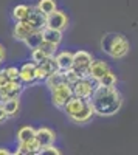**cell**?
<instances>
[{"mask_svg":"<svg viewBox=\"0 0 138 155\" xmlns=\"http://www.w3.org/2000/svg\"><path fill=\"white\" fill-rule=\"evenodd\" d=\"M89 101L95 110V115L98 116H113L123 107V95L117 85L107 87L96 84Z\"/></svg>","mask_w":138,"mask_h":155,"instance_id":"obj_1","label":"cell"},{"mask_svg":"<svg viewBox=\"0 0 138 155\" xmlns=\"http://www.w3.org/2000/svg\"><path fill=\"white\" fill-rule=\"evenodd\" d=\"M130 44L121 33H107L101 37V51L112 59H124L129 54Z\"/></svg>","mask_w":138,"mask_h":155,"instance_id":"obj_2","label":"cell"},{"mask_svg":"<svg viewBox=\"0 0 138 155\" xmlns=\"http://www.w3.org/2000/svg\"><path fill=\"white\" fill-rule=\"evenodd\" d=\"M50 95H51V104L56 109H61L65 106V102L73 96V88L71 84H68L67 81H62L61 84H58L56 87H53L50 90Z\"/></svg>","mask_w":138,"mask_h":155,"instance_id":"obj_3","label":"cell"},{"mask_svg":"<svg viewBox=\"0 0 138 155\" xmlns=\"http://www.w3.org/2000/svg\"><path fill=\"white\" fill-rule=\"evenodd\" d=\"M93 58L89 51L85 50H78L76 53H73V70L76 71L81 78L84 76H89V68H90V64H92Z\"/></svg>","mask_w":138,"mask_h":155,"instance_id":"obj_4","label":"cell"},{"mask_svg":"<svg viewBox=\"0 0 138 155\" xmlns=\"http://www.w3.org/2000/svg\"><path fill=\"white\" fill-rule=\"evenodd\" d=\"M95 87H96V82L92 79V78H89V76L79 78L74 84H71L73 96L81 98V99H90V96L93 95Z\"/></svg>","mask_w":138,"mask_h":155,"instance_id":"obj_5","label":"cell"},{"mask_svg":"<svg viewBox=\"0 0 138 155\" xmlns=\"http://www.w3.org/2000/svg\"><path fill=\"white\" fill-rule=\"evenodd\" d=\"M59 71L58 68V64L54 61V56L51 58H47L45 61H42L41 64H37V68H36V78H37V82H44L50 74H53Z\"/></svg>","mask_w":138,"mask_h":155,"instance_id":"obj_6","label":"cell"},{"mask_svg":"<svg viewBox=\"0 0 138 155\" xmlns=\"http://www.w3.org/2000/svg\"><path fill=\"white\" fill-rule=\"evenodd\" d=\"M36 68H37V64L33 62V61L25 62L19 67V79L23 85H33V84L37 82Z\"/></svg>","mask_w":138,"mask_h":155,"instance_id":"obj_7","label":"cell"},{"mask_svg":"<svg viewBox=\"0 0 138 155\" xmlns=\"http://www.w3.org/2000/svg\"><path fill=\"white\" fill-rule=\"evenodd\" d=\"M47 27L48 28H54L59 31H64L68 27V16L65 11L62 9H56L51 14L47 16Z\"/></svg>","mask_w":138,"mask_h":155,"instance_id":"obj_8","label":"cell"},{"mask_svg":"<svg viewBox=\"0 0 138 155\" xmlns=\"http://www.w3.org/2000/svg\"><path fill=\"white\" fill-rule=\"evenodd\" d=\"M25 85L20 82V79L17 81H8L6 84H3L0 87V98L2 99H9V98H19L23 92Z\"/></svg>","mask_w":138,"mask_h":155,"instance_id":"obj_9","label":"cell"},{"mask_svg":"<svg viewBox=\"0 0 138 155\" xmlns=\"http://www.w3.org/2000/svg\"><path fill=\"white\" fill-rule=\"evenodd\" d=\"M93 116H95V110H93V107L90 104V101H85V104L82 106V109L74 116H71L70 121L74 123V124H87V123H90L93 120Z\"/></svg>","mask_w":138,"mask_h":155,"instance_id":"obj_10","label":"cell"},{"mask_svg":"<svg viewBox=\"0 0 138 155\" xmlns=\"http://www.w3.org/2000/svg\"><path fill=\"white\" fill-rule=\"evenodd\" d=\"M36 141L39 143L41 147L44 146H48V144H54V141H56V132L51 130L50 127H39V129H36V135H34Z\"/></svg>","mask_w":138,"mask_h":155,"instance_id":"obj_11","label":"cell"},{"mask_svg":"<svg viewBox=\"0 0 138 155\" xmlns=\"http://www.w3.org/2000/svg\"><path fill=\"white\" fill-rule=\"evenodd\" d=\"M109 70H110V67L107 65V62H104L101 59H93L90 64V68H89V78H92L95 82H98Z\"/></svg>","mask_w":138,"mask_h":155,"instance_id":"obj_12","label":"cell"},{"mask_svg":"<svg viewBox=\"0 0 138 155\" xmlns=\"http://www.w3.org/2000/svg\"><path fill=\"white\" fill-rule=\"evenodd\" d=\"M27 22L30 23V27L33 30H44L47 27V16L42 11H39L36 6H31L30 16L27 19Z\"/></svg>","mask_w":138,"mask_h":155,"instance_id":"obj_13","label":"cell"},{"mask_svg":"<svg viewBox=\"0 0 138 155\" xmlns=\"http://www.w3.org/2000/svg\"><path fill=\"white\" fill-rule=\"evenodd\" d=\"M39 149H41V146L36 141V138H31L28 141H19L14 153L16 155H37L39 153Z\"/></svg>","mask_w":138,"mask_h":155,"instance_id":"obj_14","label":"cell"},{"mask_svg":"<svg viewBox=\"0 0 138 155\" xmlns=\"http://www.w3.org/2000/svg\"><path fill=\"white\" fill-rule=\"evenodd\" d=\"M85 101H89V99H81V98H76V96H71L67 102H65V106L62 107V112H64L67 115V118L70 120L71 116H74L81 109L82 106L85 104Z\"/></svg>","mask_w":138,"mask_h":155,"instance_id":"obj_15","label":"cell"},{"mask_svg":"<svg viewBox=\"0 0 138 155\" xmlns=\"http://www.w3.org/2000/svg\"><path fill=\"white\" fill-rule=\"evenodd\" d=\"M54 61L58 64V68L61 71H67L73 67V53L68 50L65 51H59V53L54 54Z\"/></svg>","mask_w":138,"mask_h":155,"instance_id":"obj_16","label":"cell"},{"mask_svg":"<svg viewBox=\"0 0 138 155\" xmlns=\"http://www.w3.org/2000/svg\"><path fill=\"white\" fill-rule=\"evenodd\" d=\"M33 31V28L30 27V23L27 20L23 22H14V28H12V37L19 42H23V39L27 37L30 33Z\"/></svg>","mask_w":138,"mask_h":155,"instance_id":"obj_17","label":"cell"},{"mask_svg":"<svg viewBox=\"0 0 138 155\" xmlns=\"http://www.w3.org/2000/svg\"><path fill=\"white\" fill-rule=\"evenodd\" d=\"M0 104L3 106L5 112L8 113L9 118H14L20 112V96L19 98H9V99H2Z\"/></svg>","mask_w":138,"mask_h":155,"instance_id":"obj_18","label":"cell"},{"mask_svg":"<svg viewBox=\"0 0 138 155\" xmlns=\"http://www.w3.org/2000/svg\"><path fill=\"white\" fill-rule=\"evenodd\" d=\"M44 42V36H42V30H33L27 37L23 39V44L30 50H36L39 48V45Z\"/></svg>","mask_w":138,"mask_h":155,"instance_id":"obj_19","label":"cell"},{"mask_svg":"<svg viewBox=\"0 0 138 155\" xmlns=\"http://www.w3.org/2000/svg\"><path fill=\"white\" fill-rule=\"evenodd\" d=\"M30 11H31V6L30 5H25V3L16 5L14 8H12V12H11L12 20H14V22H23V20H27L28 16H30Z\"/></svg>","mask_w":138,"mask_h":155,"instance_id":"obj_20","label":"cell"},{"mask_svg":"<svg viewBox=\"0 0 138 155\" xmlns=\"http://www.w3.org/2000/svg\"><path fill=\"white\" fill-rule=\"evenodd\" d=\"M42 36H44V41L50 42V44H54V45H61L62 39H64V36H62V31L59 30H54V28H48L45 27L42 30Z\"/></svg>","mask_w":138,"mask_h":155,"instance_id":"obj_21","label":"cell"},{"mask_svg":"<svg viewBox=\"0 0 138 155\" xmlns=\"http://www.w3.org/2000/svg\"><path fill=\"white\" fill-rule=\"evenodd\" d=\"M36 8L39 11H42L45 16H48V14H51L53 11L58 9V3H56V0H37Z\"/></svg>","mask_w":138,"mask_h":155,"instance_id":"obj_22","label":"cell"},{"mask_svg":"<svg viewBox=\"0 0 138 155\" xmlns=\"http://www.w3.org/2000/svg\"><path fill=\"white\" fill-rule=\"evenodd\" d=\"M34 135H36V129L33 126H23L17 130L16 138H17V141H28V140L34 138Z\"/></svg>","mask_w":138,"mask_h":155,"instance_id":"obj_23","label":"cell"},{"mask_svg":"<svg viewBox=\"0 0 138 155\" xmlns=\"http://www.w3.org/2000/svg\"><path fill=\"white\" fill-rule=\"evenodd\" d=\"M62 81H65V76H64V71L59 70V71H56V73H53V74H50L44 82H45V85H47L48 90H51L53 87H56V85L61 84Z\"/></svg>","mask_w":138,"mask_h":155,"instance_id":"obj_24","label":"cell"},{"mask_svg":"<svg viewBox=\"0 0 138 155\" xmlns=\"http://www.w3.org/2000/svg\"><path fill=\"white\" fill-rule=\"evenodd\" d=\"M96 84H99V85H107V87H113V85L118 84V78H117V74L112 71V70H109Z\"/></svg>","mask_w":138,"mask_h":155,"instance_id":"obj_25","label":"cell"},{"mask_svg":"<svg viewBox=\"0 0 138 155\" xmlns=\"http://www.w3.org/2000/svg\"><path fill=\"white\" fill-rule=\"evenodd\" d=\"M47 58H51L48 56L45 51H42L41 48H36V50H31V61L36 62V64H41L42 61H45Z\"/></svg>","mask_w":138,"mask_h":155,"instance_id":"obj_26","label":"cell"},{"mask_svg":"<svg viewBox=\"0 0 138 155\" xmlns=\"http://www.w3.org/2000/svg\"><path fill=\"white\" fill-rule=\"evenodd\" d=\"M39 48L42 50V51H45V53L48 54V56H54L56 53H58V45H54V44H50V42H47V41H44L41 45H39Z\"/></svg>","mask_w":138,"mask_h":155,"instance_id":"obj_27","label":"cell"},{"mask_svg":"<svg viewBox=\"0 0 138 155\" xmlns=\"http://www.w3.org/2000/svg\"><path fill=\"white\" fill-rule=\"evenodd\" d=\"M44 153L61 155L62 152H61V149H59V147H56L54 144H48V146H44V147H41V149H39V153H37V155H44Z\"/></svg>","mask_w":138,"mask_h":155,"instance_id":"obj_28","label":"cell"},{"mask_svg":"<svg viewBox=\"0 0 138 155\" xmlns=\"http://www.w3.org/2000/svg\"><path fill=\"white\" fill-rule=\"evenodd\" d=\"M5 71H6V76L9 78L11 81H17L19 79V68L17 67H6Z\"/></svg>","mask_w":138,"mask_h":155,"instance_id":"obj_29","label":"cell"},{"mask_svg":"<svg viewBox=\"0 0 138 155\" xmlns=\"http://www.w3.org/2000/svg\"><path fill=\"white\" fill-rule=\"evenodd\" d=\"M8 81H11L9 78L6 76V71H5V68H0V87H2L3 84H6Z\"/></svg>","mask_w":138,"mask_h":155,"instance_id":"obj_30","label":"cell"},{"mask_svg":"<svg viewBox=\"0 0 138 155\" xmlns=\"http://www.w3.org/2000/svg\"><path fill=\"white\" fill-rule=\"evenodd\" d=\"M9 118V116H8V113L5 112V109H3V106L2 104H0V124H3L6 120Z\"/></svg>","mask_w":138,"mask_h":155,"instance_id":"obj_31","label":"cell"},{"mask_svg":"<svg viewBox=\"0 0 138 155\" xmlns=\"http://www.w3.org/2000/svg\"><path fill=\"white\" fill-rule=\"evenodd\" d=\"M5 59H6V50H5V47L0 44V65L5 62Z\"/></svg>","mask_w":138,"mask_h":155,"instance_id":"obj_32","label":"cell"},{"mask_svg":"<svg viewBox=\"0 0 138 155\" xmlns=\"http://www.w3.org/2000/svg\"><path fill=\"white\" fill-rule=\"evenodd\" d=\"M11 152L6 149V147H0V155H9Z\"/></svg>","mask_w":138,"mask_h":155,"instance_id":"obj_33","label":"cell"},{"mask_svg":"<svg viewBox=\"0 0 138 155\" xmlns=\"http://www.w3.org/2000/svg\"><path fill=\"white\" fill-rule=\"evenodd\" d=\"M0 101H2V98H0Z\"/></svg>","mask_w":138,"mask_h":155,"instance_id":"obj_34","label":"cell"}]
</instances>
